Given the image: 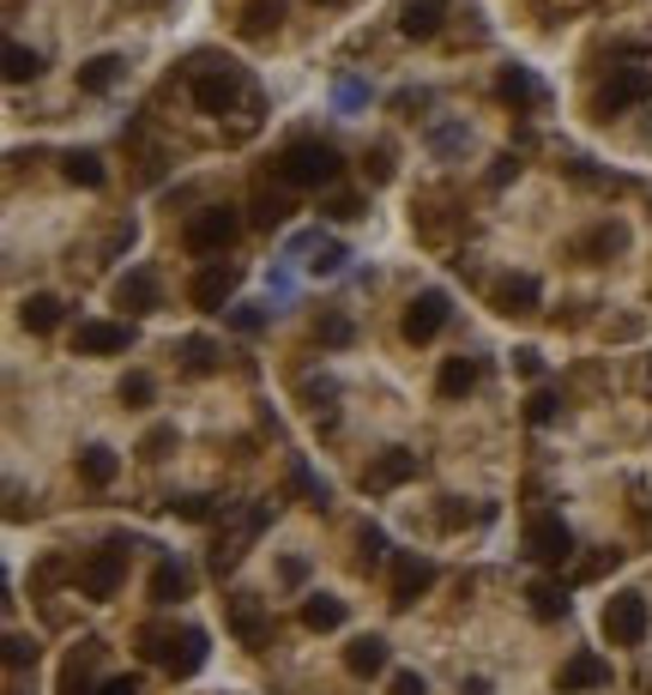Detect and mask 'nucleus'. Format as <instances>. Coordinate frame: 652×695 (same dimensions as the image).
<instances>
[{
	"label": "nucleus",
	"mask_w": 652,
	"mask_h": 695,
	"mask_svg": "<svg viewBox=\"0 0 652 695\" xmlns=\"http://www.w3.org/2000/svg\"><path fill=\"white\" fill-rule=\"evenodd\" d=\"M273 170L285 188H333L345 176V158H339V145H326V140H290Z\"/></svg>",
	"instance_id": "f257e3e1"
},
{
	"label": "nucleus",
	"mask_w": 652,
	"mask_h": 695,
	"mask_svg": "<svg viewBox=\"0 0 652 695\" xmlns=\"http://www.w3.org/2000/svg\"><path fill=\"white\" fill-rule=\"evenodd\" d=\"M188 92H194V104L206 109V116H230L242 97H249V73L236 61H212V55H200L194 67H188Z\"/></svg>",
	"instance_id": "f03ea898"
},
{
	"label": "nucleus",
	"mask_w": 652,
	"mask_h": 695,
	"mask_svg": "<svg viewBox=\"0 0 652 695\" xmlns=\"http://www.w3.org/2000/svg\"><path fill=\"white\" fill-rule=\"evenodd\" d=\"M121 580H128V538H109L104 551H92L85 563L73 568L79 599H92V604H109L121 592Z\"/></svg>",
	"instance_id": "7ed1b4c3"
},
{
	"label": "nucleus",
	"mask_w": 652,
	"mask_h": 695,
	"mask_svg": "<svg viewBox=\"0 0 652 695\" xmlns=\"http://www.w3.org/2000/svg\"><path fill=\"white\" fill-rule=\"evenodd\" d=\"M599 630H604V642H611V647H640V642H647V630H652L647 599H640V592H611V599H604Z\"/></svg>",
	"instance_id": "20e7f679"
},
{
	"label": "nucleus",
	"mask_w": 652,
	"mask_h": 695,
	"mask_svg": "<svg viewBox=\"0 0 652 695\" xmlns=\"http://www.w3.org/2000/svg\"><path fill=\"white\" fill-rule=\"evenodd\" d=\"M647 97H652L647 67H611V80H599V92H592V116L611 121V116H623V109L647 104Z\"/></svg>",
	"instance_id": "39448f33"
},
{
	"label": "nucleus",
	"mask_w": 652,
	"mask_h": 695,
	"mask_svg": "<svg viewBox=\"0 0 652 695\" xmlns=\"http://www.w3.org/2000/svg\"><path fill=\"white\" fill-rule=\"evenodd\" d=\"M236 237H242V212L236 206H200L194 218H188V230H182L188 254H224Z\"/></svg>",
	"instance_id": "423d86ee"
},
{
	"label": "nucleus",
	"mask_w": 652,
	"mask_h": 695,
	"mask_svg": "<svg viewBox=\"0 0 652 695\" xmlns=\"http://www.w3.org/2000/svg\"><path fill=\"white\" fill-rule=\"evenodd\" d=\"M520 551L532 556V563H544V568H562L568 556H575V532H568L562 514H532L526 532H520Z\"/></svg>",
	"instance_id": "0eeeda50"
},
{
	"label": "nucleus",
	"mask_w": 652,
	"mask_h": 695,
	"mask_svg": "<svg viewBox=\"0 0 652 695\" xmlns=\"http://www.w3.org/2000/svg\"><path fill=\"white\" fill-rule=\"evenodd\" d=\"M236 285H242V266L212 261V266H200V273H194L188 302H194L200 315H224V309H230V297H236Z\"/></svg>",
	"instance_id": "6e6552de"
},
{
	"label": "nucleus",
	"mask_w": 652,
	"mask_h": 695,
	"mask_svg": "<svg viewBox=\"0 0 652 695\" xmlns=\"http://www.w3.org/2000/svg\"><path fill=\"white\" fill-rule=\"evenodd\" d=\"M447 315H454V302H447V290H418V297L405 302V321H399V333L411 345H430L435 333L447 327Z\"/></svg>",
	"instance_id": "1a4fd4ad"
},
{
	"label": "nucleus",
	"mask_w": 652,
	"mask_h": 695,
	"mask_svg": "<svg viewBox=\"0 0 652 695\" xmlns=\"http://www.w3.org/2000/svg\"><path fill=\"white\" fill-rule=\"evenodd\" d=\"M435 580H442V568H435L430 556L399 551V556H393V611H411V604H418Z\"/></svg>",
	"instance_id": "9d476101"
},
{
	"label": "nucleus",
	"mask_w": 652,
	"mask_h": 695,
	"mask_svg": "<svg viewBox=\"0 0 652 695\" xmlns=\"http://www.w3.org/2000/svg\"><path fill=\"white\" fill-rule=\"evenodd\" d=\"M538 302H544V285H538L532 273H502L496 285H490V309L508 321H526L538 315Z\"/></svg>",
	"instance_id": "9b49d317"
},
{
	"label": "nucleus",
	"mask_w": 652,
	"mask_h": 695,
	"mask_svg": "<svg viewBox=\"0 0 652 695\" xmlns=\"http://www.w3.org/2000/svg\"><path fill=\"white\" fill-rule=\"evenodd\" d=\"M496 97L514 109V116H544V109H550V92L538 85V73H532V67H502Z\"/></svg>",
	"instance_id": "f8f14e48"
},
{
	"label": "nucleus",
	"mask_w": 652,
	"mask_h": 695,
	"mask_svg": "<svg viewBox=\"0 0 652 695\" xmlns=\"http://www.w3.org/2000/svg\"><path fill=\"white\" fill-rule=\"evenodd\" d=\"M109 297H116V309H128V315H157V309H164V290H157L152 266H128Z\"/></svg>",
	"instance_id": "ddd939ff"
},
{
	"label": "nucleus",
	"mask_w": 652,
	"mask_h": 695,
	"mask_svg": "<svg viewBox=\"0 0 652 695\" xmlns=\"http://www.w3.org/2000/svg\"><path fill=\"white\" fill-rule=\"evenodd\" d=\"M224 616H230V635L242 647H261L266 635H273V616H266V604L254 599V592H230V599H224Z\"/></svg>",
	"instance_id": "4468645a"
},
{
	"label": "nucleus",
	"mask_w": 652,
	"mask_h": 695,
	"mask_svg": "<svg viewBox=\"0 0 652 695\" xmlns=\"http://www.w3.org/2000/svg\"><path fill=\"white\" fill-rule=\"evenodd\" d=\"M128 345H133V321H79L73 333L79 357H109V351H128Z\"/></svg>",
	"instance_id": "2eb2a0df"
},
{
	"label": "nucleus",
	"mask_w": 652,
	"mask_h": 695,
	"mask_svg": "<svg viewBox=\"0 0 652 695\" xmlns=\"http://www.w3.org/2000/svg\"><path fill=\"white\" fill-rule=\"evenodd\" d=\"M418 472H423V459L411 454V447H387V454H381L375 466L363 472V490H375V496H381V490H399V484H411Z\"/></svg>",
	"instance_id": "dca6fc26"
},
{
	"label": "nucleus",
	"mask_w": 652,
	"mask_h": 695,
	"mask_svg": "<svg viewBox=\"0 0 652 695\" xmlns=\"http://www.w3.org/2000/svg\"><path fill=\"white\" fill-rule=\"evenodd\" d=\"M261 526H266V508H249L242 520H236L230 538H224V532L212 538V575H230V568L242 563V551H249V538L261 532Z\"/></svg>",
	"instance_id": "f3484780"
},
{
	"label": "nucleus",
	"mask_w": 652,
	"mask_h": 695,
	"mask_svg": "<svg viewBox=\"0 0 652 695\" xmlns=\"http://www.w3.org/2000/svg\"><path fill=\"white\" fill-rule=\"evenodd\" d=\"M97 659H104V642L73 647V654H67V666H61V683H55V695H97V690H104V683L92 678Z\"/></svg>",
	"instance_id": "a211bd4d"
},
{
	"label": "nucleus",
	"mask_w": 652,
	"mask_h": 695,
	"mask_svg": "<svg viewBox=\"0 0 652 695\" xmlns=\"http://www.w3.org/2000/svg\"><path fill=\"white\" fill-rule=\"evenodd\" d=\"M623 249H628V224L623 218H599L587 237L575 242V254H580V261H592V266L611 261V254H623Z\"/></svg>",
	"instance_id": "6ab92c4d"
},
{
	"label": "nucleus",
	"mask_w": 652,
	"mask_h": 695,
	"mask_svg": "<svg viewBox=\"0 0 652 695\" xmlns=\"http://www.w3.org/2000/svg\"><path fill=\"white\" fill-rule=\"evenodd\" d=\"M611 683V659H599V654H575L568 666L556 671V690L562 695H580V690H604Z\"/></svg>",
	"instance_id": "aec40b11"
},
{
	"label": "nucleus",
	"mask_w": 652,
	"mask_h": 695,
	"mask_svg": "<svg viewBox=\"0 0 652 695\" xmlns=\"http://www.w3.org/2000/svg\"><path fill=\"white\" fill-rule=\"evenodd\" d=\"M442 19H447V0H405L399 7V37L430 43L435 31H442Z\"/></svg>",
	"instance_id": "412c9836"
},
{
	"label": "nucleus",
	"mask_w": 652,
	"mask_h": 695,
	"mask_svg": "<svg viewBox=\"0 0 652 695\" xmlns=\"http://www.w3.org/2000/svg\"><path fill=\"white\" fill-rule=\"evenodd\" d=\"M345 671H351V678H381V671H387V642H381V635H351V642H345Z\"/></svg>",
	"instance_id": "4be33fe9"
},
{
	"label": "nucleus",
	"mask_w": 652,
	"mask_h": 695,
	"mask_svg": "<svg viewBox=\"0 0 652 695\" xmlns=\"http://www.w3.org/2000/svg\"><path fill=\"white\" fill-rule=\"evenodd\" d=\"M206 659H212L206 630H182V635H176V647H170V659H164V666H170V678H194V671L206 666Z\"/></svg>",
	"instance_id": "5701e85b"
},
{
	"label": "nucleus",
	"mask_w": 652,
	"mask_h": 695,
	"mask_svg": "<svg viewBox=\"0 0 652 695\" xmlns=\"http://www.w3.org/2000/svg\"><path fill=\"white\" fill-rule=\"evenodd\" d=\"M61 309L67 302L55 297V290H31V297L19 302V321H25V333H55L61 327Z\"/></svg>",
	"instance_id": "b1692460"
},
{
	"label": "nucleus",
	"mask_w": 652,
	"mask_h": 695,
	"mask_svg": "<svg viewBox=\"0 0 652 695\" xmlns=\"http://www.w3.org/2000/svg\"><path fill=\"white\" fill-rule=\"evenodd\" d=\"M188 592H194V575H188L176 556H164V563L152 568V599H157V604H182Z\"/></svg>",
	"instance_id": "393cba45"
},
{
	"label": "nucleus",
	"mask_w": 652,
	"mask_h": 695,
	"mask_svg": "<svg viewBox=\"0 0 652 695\" xmlns=\"http://www.w3.org/2000/svg\"><path fill=\"white\" fill-rule=\"evenodd\" d=\"M302 630H314V635L345 630V599H333V592H309V599H302Z\"/></svg>",
	"instance_id": "a878e982"
},
{
	"label": "nucleus",
	"mask_w": 652,
	"mask_h": 695,
	"mask_svg": "<svg viewBox=\"0 0 652 695\" xmlns=\"http://www.w3.org/2000/svg\"><path fill=\"white\" fill-rule=\"evenodd\" d=\"M121 55H92V61L79 67V92L85 97H104V92H116V80H121Z\"/></svg>",
	"instance_id": "bb28decb"
},
{
	"label": "nucleus",
	"mask_w": 652,
	"mask_h": 695,
	"mask_svg": "<svg viewBox=\"0 0 652 695\" xmlns=\"http://www.w3.org/2000/svg\"><path fill=\"white\" fill-rule=\"evenodd\" d=\"M116 472H121L116 447H85V454H79V478H85L92 490H109V484H116Z\"/></svg>",
	"instance_id": "cd10ccee"
},
{
	"label": "nucleus",
	"mask_w": 652,
	"mask_h": 695,
	"mask_svg": "<svg viewBox=\"0 0 652 695\" xmlns=\"http://www.w3.org/2000/svg\"><path fill=\"white\" fill-rule=\"evenodd\" d=\"M471 387H478V363H471V357H447L442 375H435V394H442V399H466Z\"/></svg>",
	"instance_id": "c85d7f7f"
},
{
	"label": "nucleus",
	"mask_w": 652,
	"mask_h": 695,
	"mask_svg": "<svg viewBox=\"0 0 652 695\" xmlns=\"http://www.w3.org/2000/svg\"><path fill=\"white\" fill-rule=\"evenodd\" d=\"M526 604H532L538 623H562V616H568V592H562L556 580H532V587H526Z\"/></svg>",
	"instance_id": "c756f323"
},
{
	"label": "nucleus",
	"mask_w": 652,
	"mask_h": 695,
	"mask_svg": "<svg viewBox=\"0 0 652 695\" xmlns=\"http://www.w3.org/2000/svg\"><path fill=\"white\" fill-rule=\"evenodd\" d=\"M61 170H67V182H73V188H104V152H92V145H79V152H67V164H61Z\"/></svg>",
	"instance_id": "7c9ffc66"
},
{
	"label": "nucleus",
	"mask_w": 652,
	"mask_h": 695,
	"mask_svg": "<svg viewBox=\"0 0 652 695\" xmlns=\"http://www.w3.org/2000/svg\"><path fill=\"white\" fill-rule=\"evenodd\" d=\"M278 19H285V0H249V7H242V37H273L278 31Z\"/></svg>",
	"instance_id": "2f4dec72"
},
{
	"label": "nucleus",
	"mask_w": 652,
	"mask_h": 695,
	"mask_svg": "<svg viewBox=\"0 0 652 695\" xmlns=\"http://www.w3.org/2000/svg\"><path fill=\"white\" fill-rule=\"evenodd\" d=\"M314 339H321L326 351H345V345L357 339V327H351V315H339V309H326V315L314 321Z\"/></svg>",
	"instance_id": "473e14b6"
},
{
	"label": "nucleus",
	"mask_w": 652,
	"mask_h": 695,
	"mask_svg": "<svg viewBox=\"0 0 652 695\" xmlns=\"http://www.w3.org/2000/svg\"><path fill=\"white\" fill-rule=\"evenodd\" d=\"M290 194H273V188H261V194H254V224H261V230H278V224L290 218Z\"/></svg>",
	"instance_id": "72a5a7b5"
},
{
	"label": "nucleus",
	"mask_w": 652,
	"mask_h": 695,
	"mask_svg": "<svg viewBox=\"0 0 652 695\" xmlns=\"http://www.w3.org/2000/svg\"><path fill=\"white\" fill-rule=\"evenodd\" d=\"M381 563H387V532H381V526H363V532H357V568L375 575Z\"/></svg>",
	"instance_id": "f704fd0d"
},
{
	"label": "nucleus",
	"mask_w": 652,
	"mask_h": 695,
	"mask_svg": "<svg viewBox=\"0 0 652 695\" xmlns=\"http://www.w3.org/2000/svg\"><path fill=\"white\" fill-rule=\"evenodd\" d=\"M176 351H182L188 375H212V369H218V345H212V339H182Z\"/></svg>",
	"instance_id": "c9c22d12"
},
{
	"label": "nucleus",
	"mask_w": 652,
	"mask_h": 695,
	"mask_svg": "<svg viewBox=\"0 0 652 695\" xmlns=\"http://www.w3.org/2000/svg\"><path fill=\"white\" fill-rule=\"evenodd\" d=\"M37 73H43V55L25 49V43H7V80L25 85V80H37Z\"/></svg>",
	"instance_id": "e433bc0d"
},
{
	"label": "nucleus",
	"mask_w": 652,
	"mask_h": 695,
	"mask_svg": "<svg viewBox=\"0 0 652 695\" xmlns=\"http://www.w3.org/2000/svg\"><path fill=\"white\" fill-rule=\"evenodd\" d=\"M297 249H309L314 261H309V273H339L345 266V242H321V237H302Z\"/></svg>",
	"instance_id": "4c0bfd02"
},
{
	"label": "nucleus",
	"mask_w": 652,
	"mask_h": 695,
	"mask_svg": "<svg viewBox=\"0 0 652 695\" xmlns=\"http://www.w3.org/2000/svg\"><path fill=\"white\" fill-rule=\"evenodd\" d=\"M290 490H297L302 502H314V508H326V502H333V490H326V478H314L309 466H302V459H297V466H290Z\"/></svg>",
	"instance_id": "58836bf2"
},
{
	"label": "nucleus",
	"mask_w": 652,
	"mask_h": 695,
	"mask_svg": "<svg viewBox=\"0 0 652 695\" xmlns=\"http://www.w3.org/2000/svg\"><path fill=\"white\" fill-rule=\"evenodd\" d=\"M170 647H176L170 623H145L140 630V659H170Z\"/></svg>",
	"instance_id": "ea45409f"
},
{
	"label": "nucleus",
	"mask_w": 652,
	"mask_h": 695,
	"mask_svg": "<svg viewBox=\"0 0 652 695\" xmlns=\"http://www.w3.org/2000/svg\"><path fill=\"white\" fill-rule=\"evenodd\" d=\"M266 321H273V315H266L261 302H230V327L242 333V339H254V333H266Z\"/></svg>",
	"instance_id": "a19ab883"
},
{
	"label": "nucleus",
	"mask_w": 652,
	"mask_h": 695,
	"mask_svg": "<svg viewBox=\"0 0 652 695\" xmlns=\"http://www.w3.org/2000/svg\"><path fill=\"white\" fill-rule=\"evenodd\" d=\"M170 447H176V423H152L145 442H140V459H164Z\"/></svg>",
	"instance_id": "79ce46f5"
},
{
	"label": "nucleus",
	"mask_w": 652,
	"mask_h": 695,
	"mask_svg": "<svg viewBox=\"0 0 652 695\" xmlns=\"http://www.w3.org/2000/svg\"><path fill=\"white\" fill-rule=\"evenodd\" d=\"M152 375H145V369H133V375H121V406H152Z\"/></svg>",
	"instance_id": "37998d69"
},
{
	"label": "nucleus",
	"mask_w": 652,
	"mask_h": 695,
	"mask_svg": "<svg viewBox=\"0 0 652 695\" xmlns=\"http://www.w3.org/2000/svg\"><path fill=\"white\" fill-rule=\"evenodd\" d=\"M321 212H326V218H339V224H351V218H363V200H357V194H326Z\"/></svg>",
	"instance_id": "c03bdc74"
},
{
	"label": "nucleus",
	"mask_w": 652,
	"mask_h": 695,
	"mask_svg": "<svg viewBox=\"0 0 652 695\" xmlns=\"http://www.w3.org/2000/svg\"><path fill=\"white\" fill-rule=\"evenodd\" d=\"M471 140V133L466 128H454V121H442V128H430V145H435V152H442V158H454V152H459V145H466Z\"/></svg>",
	"instance_id": "a18cd8bd"
},
{
	"label": "nucleus",
	"mask_w": 652,
	"mask_h": 695,
	"mask_svg": "<svg viewBox=\"0 0 652 695\" xmlns=\"http://www.w3.org/2000/svg\"><path fill=\"white\" fill-rule=\"evenodd\" d=\"M556 411H562V399L550 394V387H538V394L526 399V423H550V418H556Z\"/></svg>",
	"instance_id": "49530a36"
},
{
	"label": "nucleus",
	"mask_w": 652,
	"mask_h": 695,
	"mask_svg": "<svg viewBox=\"0 0 652 695\" xmlns=\"http://www.w3.org/2000/svg\"><path fill=\"white\" fill-rule=\"evenodd\" d=\"M7 666H13V671L37 666V642H25V635H7Z\"/></svg>",
	"instance_id": "de8ad7c7"
},
{
	"label": "nucleus",
	"mask_w": 652,
	"mask_h": 695,
	"mask_svg": "<svg viewBox=\"0 0 652 695\" xmlns=\"http://www.w3.org/2000/svg\"><path fill=\"white\" fill-rule=\"evenodd\" d=\"M176 520H212V496H176Z\"/></svg>",
	"instance_id": "09e8293b"
},
{
	"label": "nucleus",
	"mask_w": 652,
	"mask_h": 695,
	"mask_svg": "<svg viewBox=\"0 0 652 695\" xmlns=\"http://www.w3.org/2000/svg\"><path fill=\"white\" fill-rule=\"evenodd\" d=\"M387 695H430V683H423L418 671H393V678H387Z\"/></svg>",
	"instance_id": "8fccbe9b"
},
{
	"label": "nucleus",
	"mask_w": 652,
	"mask_h": 695,
	"mask_svg": "<svg viewBox=\"0 0 652 695\" xmlns=\"http://www.w3.org/2000/svg\"><path fill=\"white\" fill-rule=\"evenodd\" d=\"M369 182H393V145H375V152H369Z\"/></svg>",
	"instance_id": "3c124183"
},
{
	"label": "nucleus",
	"mask_w": 652,
	"mask_h": 695,
	"mask_svg": "<svg viewBox=\"0 0 652 695\" xmlns=\"http://www.w3.org/2000/svg\"><path fill=\"white\" fill-rule=\"evenodd\" d=\"M514 369H520L526 381H538V375H544V351H532V345H520V351H514Z\"/></svg>",
	"instance_id": "603ef678"
},
{
	"label": "nucleus",
	"mask_w": 652,
	"mask_h": 695,
	"mask_svg": "<svg viewBox=\"0 0 652 695\" xmlns=\"http://www.w3.org/2000/svg\"><path fill=\"white\" fill-rule=\"evenodd\" d=\"M514 176H520V158H514V152H502V158H496V170H490V188H508Z\"/></svg>",
	"instance_id": "864d4df0"
},
{
	"label": "nucleus",
	"mask_w": 652,
	"mask_h": 695,
	"mask_svg": "<svg viewBox=\"0 0 652 695\" xmlns=\"http://www.w3.org/2000/svg\"><path fill=\"white\" fill-rule=\"evenodd\" d=\"M302 399H309L314 411H326L321 399H339V387H333V381H302Z\"/></svg>",
	"instance_id": "5fc2aeb1"
},
{
	"label": "nucleus",
	"mask_w": 652,
	"mask_h": 695,
	"mask_svg": "<svg viewBox=\"0 0 652 695\" xmlns=\"http://www.w3.org/2000/svg\"><path fill=\"white\" fill-rule=\"evenodd\" d=\"M278 580H285V587H302V580H309V563H302V556H285V563H278Z\"/></svg>",
	"instance_id": "6e6d98bb"
},
{
	"label": "nucleus",
	"mask_w": 652,
	"mask_h": 695,
	"mask_svg": "<svg viewBox=\"0 0 652 695\" xmlns=\"http://www.w3.org/2000/svg\"><path fill=\"white\" fill-rule=\"evenodd\" d=\"M133 237H140V230H133V218H128V224H116V237H109V254L133 249Z\"/></svg>",
	"instance_id": "4d7b16f0"
},
{
	"label": "nucleus",
	"mask_w": 652,
	"mask_h": 695,
	"mask_svg": "<svg viewBox=\"0 0 652 695\" xmlns=\"http://www.w3.org/2000/svg\"><path fill=\"white\" fill-rule=\"evenodd\" d=\"M97 695H140V683H133V678H109Z\"/></svg>",
	"instance_id": "13d9d810"
},
{
	"label": "nucleus",
	"mask_w": 652,
	"mask_h": 695,
	"mask_svg": "<svg viewBox=\"0 0 652 695\" xmlns=\"http://www.w3.org/2000/svg\"><path fill=\"white\" fill-rule=\"evenodd\" d=\"M459 695H490V678H471V683H466V690H459Z\"/></svg>",
	"instance_id": "bf43d9fd"
},
{
	"label": "nucleus",
	"mask_w": 652,
	"mask_h": 695,
	"mask_svg": "<svg viewBox=\"0 0 652 695\" xmlns=\"http://www.w3.org/2000/svg\"><path fill=\"white\" fill-rule=\"evenodd\" d=\"M314 7H345V0H314Z\"/></svg>",
	"instance_id": "052dcab7"
},
{
	"label": "nucleus",
	"mask_w": 652,
	"mask_h": 695,
	"mask_svg": "<svg viewBox=\"0 0 652 695\" xmlns=\"http://www.w3.org/2000/svg\"><path fill=\"white\" fill-rule=\"evenodd\" d=\"M647 387H652V357H647Z\"/></svg>",
	"instance_id": "680f3d73"
}]
</instances>
